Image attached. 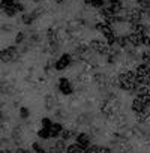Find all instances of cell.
I'll use <instances>...</instances> for the list:
<instances>
[{
    "label": "cell",
    "instance_id": "cell-1",
    "mask_svg": "<svg viewBox=\"0 0 150 153\" xmlns=\"http://www.w3.org/2000/svg\"><path fill=\"white\" fill-rule=\"evenodd\" d=\"M17 56H18L17 47H8L5 50H0V62H3V63H8V62L15 60Z\"/></svg>",
    "mask_w": 150,
    "mask_h": 153
},
{
    "label": "cell",
    "instance_id": "cell-2",
    "mask_svg": "<svg viewBox=\"0 0 150 153\" xmlns=\"http://www.w3.org/2000/svg\"><path fill=\"white\" fill-rule=\"evenodd\" d=\"M69 62H71V57L65 54V56H62V59H60V60L56 63V68H57L59 71H60V69H65V68L69 65Z\"/></svg>",
    "mask_w": 150,
    "mask_h": 153
},
{
    "label": "cell",
    "instance_id": "cell-3",
    "mask_svg": "<svg viewBox=\"0 0 150 153\" xmlns=\"http://www.w3.org/2000/svg\"><path fill=\"white\" fill-rule=\"evenodd\" d=\"M12 6H15V0H2V2H0V9L2 11L12 8Z\"/></svg>",
    "mask_w": 150,
    "mask_h": 153
},
{
    "label": "cell",
    "instance_id": "cell-4",
    "mask_svg": "<svg viewBox=\"0 0 150 153\" xmlns=\"http://www.w3.org/2000/svg\"><path fill=\"white\" fill-rule=\"evenodd\" d=\"M60 90H62L63 93H71V86H69V83L66 81V78H62V80H60Z\"/></svg>",
    "mask_w": 150,
    "mask_h": 153
},
{
    "label": "cell",
    "instance_id": "cell-5",
    "mask_svg": "<svg viewBox=\"0 0 150 153\" xmlns=\"http://www.w3.org/2000/svg\"><path fill=\"white\" fill-rule=\"evenodd\" d=\"M89 141H90V140H89V137H87L86 134H80V135H78V143H77V144H80L81 147H84V146L89 144Z\"/></svg>",
    "mask_w": 150,
    "mask_h": 153
},
{
    "label": "cell",
    "instance_id": "cell-6",
    "mask_svg": "<svg viewBox=\"0 0 150 153\" xmlns=\"http://www.w3.org/2000/svg\"><path fill=\"white\" fill-rule=\"evenodd\" d=\"M81 152V146L80 144H72L68 147V153H80Z\"/></svg>",
    "mask_w": 150,
    "mask_h": 153
},
{
    "label": "cell",
    "instance_id": "cell-7",
    "mask_svg": "<svg viewBox=\"0 0 150 153\" xmlns=\"http://www.w3.org/2000/svg\"><path fill=\"white\" fill-rule=\"evenodd\" d=\"M3 12H5L8 17H15L18 11H17V8H15V6H12V8H8V9H5Z\"/></svg>",
    "mask_w": 150,
    "mask_h": 153
},
{
    "label": "cell",
    "instance_id": "cell-8",
    "mask_svg": "<svg viewBox=\"0 0 150 153\" xmlns=\"http://www.w3.org/2000/svg\"><path fill=\"white\" fill-rule=\"evenodd\" d=\"M32 21H33V17H32V15H27V14L23 15V23H24V24L29 26V24H32Z\"/></svg>",
    "mask_w": 150,
    "mask_h": 153
},
{
    "label": "cell",
    "instance_id": "cell-9",
    "mask_svg": "<svg viewBox=\"0 0 150 153\" xmlns=\"http://www.w3.org/2000/svg\"><path fill=\"white\" fill-rule=\"evenodd\" d=\"M20 116H21L23 119H27V117L30 116V111H29L27 108H24V107H23V108L20 110Z\"/></svg>",
    "mask_w": 150,
    "mask_h": 153
},
{
    "label": "cell",
    "instance_id": "cell-10",
    "mask_svg": "<svg viewBox=\"0 0 150 153\" xmlns=\"http://www.w3.org/2000/svg\"><path fill=\"white\" fill-rule=\"evenodd\" d=\"M33 149L36 150V153H45V149H44V147H41V144H39V143H35V144H33Z\"/></svg>",
    "mask_w": 150,
    "mask_h": 153
},
{
    "label": "cell",
    "instance_id": "cell-11",
    "mask_svg": "<svg viewBox=\"0 0 150 153\" xmlns=\"http://www.w3.org/2000/svg\"><path fill=\"white\" fill-rule=\"evenodd\" d=\"M23 41H24V33H23V32H20V33L15 36V44H21Z\"/></svg>",
    "mask_w": 150,
    "mask_h": 153
},
{
    "label": "cell",
    "instance_id": "cell-12",
    "mask_svg": "<svg viewBox=\"0 0 150 153\" xmlns=\"http://www.w3.org/2000/svg\"><path fill=\"white\" fill-rule=\"evenodd\" d=\"M104 3H105V0H93V6H96V8H102Z\"/></svg>",
    "mask_w": 150,
    "mask_h": 153
},
{
    "label": "cell",
    "instance_id": "cell-13",
    "mask_svg": "<svg viewBox=\"0 0 150 153\" xmlns=\"http://www.w3.org/2000/svg\"><path fill=\"white\" fill-rule=\"evenodd\" d=\"M86 153H101V150H99L98 147H89Z\"/></svg>",
    "mask_w": 150,
    "mask_h": 153
},
{
    "label": "cell",
    "instance_id": "cell-14",
    "mask_svg": "<svg viewBox=\"0 0 150 153\" xmlns=\"http://www.w3.org/2000/svg\"><path fill=\"white\" fill-rule=\"evenodd\" d=\"M2 30H5V32H11V30H12V26H11V24H3V26H2Z\"/></svg>",
    "mask_w": 150,
    "mask_h": 153
},
{
    "label": "cell",
    "instance_id": "cell-15",
    "mask_svg": "<svg viewBox=\"0 0 150 153\" xmlns=\"http://www.w3.org/2000/svg\"><path fill=\"white\" fill-rule=\"evenodd\" d=\"M84 3H86V5H92V6H93V0H84Z\"/></svg>",
    "mask_w": 150,
    "mask_h": 153
},
{
    "label": "cell",
    "instance_id": "cell-16",
    "mask_svg": "<svg viewBox=\"0 0 150 153\" xmlns=\"http://www.w3.org/2000/svg\"><path fill=\"white\" fill-rule=\"evenodd\" d=\"M65 0H56V3H63Z\"/></svg>",
    "mask_w": 150,
    "mask_h": 153
},
{
    "label": "cell",
    "instance_id": "cell-17",
    "mask_svg": "<svg viewBox=\"0 0 150 153\" xmlns=\"http://www.w3.org/2000/svg\"><path fill=\"white\" fill-rule=\"evenodd\" d=\"M2 119H3V114H2V113H0V120H2Z\"/></svg>",
    "mask_w": 150,
    "mask_h": 153
},
{
    "label": "cell",
    "instance_id": "cell-18",
    "mask_svg": "<svg viewBox=\"0 0 150 153\" xmlns=\"http://www.w3.org/2000/svg\"><path fill=\"white\" fill-rule=\"evenodd\" d=\"M33 2H41V0H33Z\"/></svg>",
    "mask_w": 150,
    "mask_h": 153
},
{
    "label": "cell",
    "instance_id": "cell-19",
    "mask_svg": "<svg viewBox=\"0 0 150 153\" xmlns=\"http://www.w3.org/2000/svg\"><path fill=\"white\" fill-rule=\"evenodd\" d=\"M0 11H2V9H0Z\"/></svg>",
    "mask_w": 150,
    "mask_h": 153
}]
</instances>
